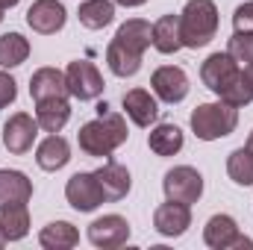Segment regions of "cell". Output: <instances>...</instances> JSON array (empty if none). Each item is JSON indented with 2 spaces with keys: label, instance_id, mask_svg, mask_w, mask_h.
<instances>
[{
  "label": "cell",
  "instance_id": "cell-1",
  "mask_svg": "<svg viewBox=\"0 0 253 250\" xmlns=\"http://www.w3.org/2000/svg\"><path fill=\"white\" fill-rule=\"evenodd\" d=\"M153 44V24L141 18H129L118 27L115 39L106 47V62L115 77H135L141 71V56Z\"/></svg>",
  "mask_w": 253,
  "mask_h": 250
},
{
  "label": "cell",
  "instance_id": "cell-2",
  "mask_svg": "<svg viewBox=\"0 0 253 250\" xmlns=\"http://www.w3.org/2000/svg\"><path fill=\"white\" fill-rule=\"evenodd\" d=\"M126 121L118 112H100L94 121H85L77 132L80 150L85 156H112L126 141Z\"/></svg>",
  "mask_w": 253,
  "mask_h": 250
},
{
  "label": "cell",
  "instance_id": "cell-3",
  "mask_svg": "<svg viewBox=\"0 0 253 250\" xmlns=\"http://www.w3.org/2000/svg\"><path fill=\"white\" fill-rule=\"evenodd\" d=\"M218 33V6L212 0H189L180 12V36L183 47H206Z\"/></svg>",
  "mask_w": 253,
  "mask_h": 250
},
{
  "label": "cell",
  "instance_id": "cell-4",
  "mask_svg": "<svg viewBox=\"0 0 253 250\" xmlns=\"http://www.w3.org/2000/svg\"><path fill=\"white\" fill-rule=\"evenodd\" d=\"M239 124V109L218 100V103H200L191 112V129L200 141H215L230 135Z\"/></svg>",
  "mask_w": 253,
  "mask_h": 250
},
{
  "label": "cell",
  "instance_id": "cell-5",
  "mask_svg": "<svg viewBox=\"0 0 253 250\" xmlns=\"http://www.w3.org/2000/svg\"><path fill=\"white\" fill-rule=\"evenodd\" d=\"M65 80H68V91L77 100H97L103 94V74L97 71V65L88 59H74L65 68Z\"/></svg>",
  "mask_w": 253,
  "mask_h": 250
},
{
  "label": "cell",
  "instance_id": "cell-6",
  "mask_svg": "<svg viewBox=\"0 0 253 250\" xmlns=\"http://www.w3.org/2000/svg\"><path fill=\"white\" fill-rule=\"evenodd\" d=\"M162 188H165V197L168 200H177V203H197L200 194H203V177L197 168L191 165H177L165 174L162 180Z\"/></svg>",
  "mask_w": 253,
  "mask_h": 250
},
{
  "label": "cell",
  "instance_id": "cell-7",
  "mask_svg": "<svg viewBox=\"0 0 253 250\" xmlns=\"http://www.w3.org/2000/svg\"><path fill=\"white\" fill-rule=\"evenodd\" d=\"M239 74H242V65L236 62L227 50H224V53H221V50L212 53L206 62L200 65V80H203V85H206L212 94H218V97L239 80Z\"/></svg>",
  "mask_w": 253,
  "mask_h": 250
},
{
  "label": "cell",
  "instance_id": "cell-8",
  "mask_svg": "<svg viewBox=\"0 0 253 250\" xmlns=\"http://www.w3.org/2000/svg\"><path fill=\"white\" fill-rule=\"evenodd\" d=\"M203 242L212 250H230V248H253V239L239 233V224L233 215H212L203 227Z\"/></svg>",
  "mask_w": 253,
  "mask_h": 250
},
{
  "label": "cell",
  "instance_id": "cell-9",
  "mask_svg": "<svg viewBox=\"0 0 253 250\" xmlns=\"http://www.w3.org/2000/svg\"><path fill=\"white\" fill-rule=\"evenodd\" d=\"M65 197H68V203H71L77 212H94L100 203H106L103 188L97 183L94 171H77V174L68 180V186H65Z\"/></svg>",
  "mask_w": 253,
  "mask_h": 250
},
{
  "label": "cell",
  "instance_id": "cell-10",
  "mask_svg": "<svg viewBox=\"0 0 253 250\" xmlns=\"http://www.w3.org/2000/svg\"><path fill=\"white\" fill-rule=\"evenodd\" d=\"M39 129H42L39 121H36L33 115H27V112L9 115V121L3 124V144H6V150L15 153V156L33 150V141H36Z\"/></svg>",
  "mask_w": 253,
  "mask_h": 250
},
{
  "label": "cell",
  "instance_id": "cell-11",
  "mask_svg": "<svg viewBox=\"0 0 253 250\" xmlns=\"http://www.w3.org/2000/svg\"><path fill=\"white\" fill-rule=\"evenodd\" d=\"M150 85H153L156 97L165 100V103H183V100L189 97V77H186V71L177 68V65H162V68H156L153 77H150Z\"/></svg>",
  "mask_w": 253,
  "mask_h": 250
},
{
  "label": "cell",
  "instance_id": "cell-12",
  "mask_svg": "<svg viewBox=\"0 0 253 250\" xmlns=\"http://www.w3.org/2000/svg\"><path fill=\"white\" fill-rule=\"evenodd\" d=\"M153 227H156V233L165 236V239H180V236L191 227L189 203L168 200V203L156 206V212H153Z\"/></svg>",
  "mask_w": 253,
  "mask_h": 250
},
{
  "label": "cell",
  "instance_id": "cell-13",
  "mask_svg": "<svg viewBox=\"0 0 253 250\" xmlns=\"http://www.w3.org/2000/svg\"><path fill=\"white\" fill-rule=\"evenodd\" d=\"M126 239H129V224L121 215H103V218L88 224V242L94 248L112 250V248L126 245Z\"/></svg>",
  "mask_w": 253,
  "mask_h": 250
},
{
  "label": "cell",
  "instance_id": "cell-14",
  "mask_svg": "<svg viewBox=\"0 0 253 250\" xmlns=\"http://www.w3.org/2000/svg\"><path fill=\"white\" fill-rule=\"evenodd\" d=\"M68 21V12L59 0H36L27 9V24L39 33V36H56Z\"/></svg>",
  "mask_w": 253,
  "mask_h": 250
},
{
  "label": "cell",
  "instance_id": "cell-15",
  "mask_svg": "<svg viewBox=\"0 0 253 250\" xmlns=\"http://www.w3.org/2000/svg\"><path fill=\"white\" fill-rule=\"evenodd\" d=\"M94 177H97V183L103 188L106 203H118V200H124L126 194H129V186H132L129 171H126L121 162H115V159L103 162V165L94 171Z\"/></svg>",
  "mask_w": 253,
  "mask_h": 250
},
{
  "label": "cell",
  "instance_id": "cell-16",
  "mask_svg": "<svg viewBox=\"0 0 253 250\" xmlns=\"http://www.w3.org/2000/svg\"><path fill=\"white\" fill-rule=\"evenodd\" d=\"M30 97L36 103L39 100H50V97H71L65 71H59V68H39L30 77Z\"/></svg>",
  "mask_w": 253,
  "mask_h": 250
},
{
  "label": "cell",
  "instance_id": "cell-17",
  "mask_svg": "<svg viewBox=\"0 0 253 250\" xmlns=\"http://www.w3.org/2000/svg\"><path fill=\"white\" fill-rule=\"evenodd\" d=\"M124 112L135 126H150L159 118V103L150 91L144 88H129L124 94Z\"/></svg>",
  "mask_w": 253,
  "mask_h": 250
},
{
  "label": "cell",
  "instance_id": "cell-18",
  "mask_svg": "<svg viewBox=\"0 0 253 250\" xmlns=\"http://www.w3.org/2000/svg\"><path fill=\"white\" fill-rule=\"evenodd\" d=\"M36 162H39L42 171H59V168H65V165L71 162V144H68V138L50 132V135L36 147Z\"/></svg>",
  "mask_w": 253,
  "mask_h": 250
},
{
  "label": "cell",
  "instance_id": "cell-19",
  "mask_svg": "<svg viewBox=\"0 0 253 250\" xmlns=\"http://www.w3.org/2000/svg\"><path fill=\"white\" fill-rule=\"evenodd\" d=\"M30 197H33V183L27 180V174L9 168L0 171V209L15 203H30Z\"/></svg>",
  "mask_w": 253,
  "mask_h": 250
},
{
  "label": "cell",
  "instance_id": "cell-20",
  "mask_svg": "<svg viewBox=\"0 0 253 250\" xmlns=\"http://www.w3.org/2000/svg\"><path fill=\"white\" fill-rule=\"evenodd\" d=\"M36 121L44 132H59L71 121V103L68 97H50L36 103Z\"/></svg>",
  "mask_w": 253,
  "mask_h": 250
},
{
  "label": "cell",
  "instance_id": "cell-21",
  "mask_svg": "<svg viewBox=\"0 0 253 250\" xmlns=\"http://www.w3.org/2000/svg\"><path fill=\"white\" fill-rule=\"evenodd\" d=\"M153 47L165 56L177 53L183 47V36H180V15H162L153 24Z\"/></svg>",
  "mask_w": 253,
  "mask_h": 250
},
{
  "label": "cell",
  "instance_id": "cell-22",
  "mask_svg": "<svg viewBox=\"0 0 253 250\" xmlns=\"http://www.w3.org/2000/svg\"><path fill=\"white\" fill-rule=\"evenodd\" d=\"M183 144H186V135H183V129L177 124H159L153 126L150 135H147V147L156 156H174V153L183 150Z\"/></svg>",
  "mask_w": 253,
  "mask_h": 250
},
{
  "label": "cell",
  "instance_id": "cell-23",
  "mask_svg": "<svg viewBox=\"0 0 253 250\" xmlns=\"http://www.w3.org/2000/svg\"><path fill=\"white\" fill-rule=\"evenodd\" d=\"M77 242H80V233L68 221H50L39 233V245L44 250H68V248H77Z\"/></svg>",
  "mask_w": 253,
  "mask_h": 250
},
{
  "label": "cell",
  "instance_id": "cell-24",
  "mask_svg": "<svg viewBox=\"0 0 253 250\" xmlns=\"http://www.w3.org/2000/svg\"><path fill=\"white\" fill-rule=\"evenodd\" d=\"M0 230L6 236V242H21L30 233V209H27V203L3 206L0 209Z\"/></svg>",
  "mask_w": 253,
  "mask_h": 250
},
{
  "label": "cell",
  "instance_id": "cell-25",
  "mask_svg": "<svg viewBox=\"0 0 253 250\" xmlns=\"http://www.w3.org/2000/svg\"><path fill=\"white\" fill-rule=\"evenodd\" d=\"M77 18L88 30H103L115 21V3L112 0H83Z\"/></svg>",
  "mask_w": 253,
  "mask_h": 250
},
{
  "label": "cell",
  "instance_id": "cell-26",
  "mask_svg": "<svg viewBox=\"0 0 253 250\" xmlns=\"http://www.w3.org/2000/svg\"><path fill=\"white\" fill-rule=\"evenodd\" d=\"M30 56V42L21 33H6L0 36V68H18Z\"/></svg>",
  "mask_w": 253,
  "mask_h": 250
},
{
  "label": "cell",
  "instance_id": "cell-27",
  "mask_svg": "<svg viewBox=\"0 0 253 250\" xmlns=\"http://www.w3.org/2000/svg\"><path fill=\"white\" fill-rule=\"evenodd\" d=\"M227 174L236 186H253V150L239 147L227 156Z\"/></svg>",
  "mask_w": 253,
  "mask_h": 250
},
{
  "label": "cell",
  "instance_id": "cell-28",
  "mask_svg": "<svg viewBox=\"0 0 253 250\" xmlns=\"http://www.w3.org/2000/svg\"><path fill=\"white\" fill-rule=\"evenodd\" d=\"M227 53L242 65H251L253 62V30H236L227 42Z\"/></svg>",
  "mask_w": 253,
  "mask_h": 250
},
{
  "label": "cell",
  "instance_id": "cell-29",
  "mask_svg": "<svg viewBox=\"0 0 253 250\" xmlns=\"http://www.w3.org/2000/svg\"><path fill=\"white\" fill-rule=\"evenodd\" d=\"M15 97H18V83L6 71H0V109H6L9 103H15Z\"/></svg>",
  "mask_w": 253,
  "mask_h": 250
},
{
  "label": "cell",
  "instance_id": "cell-30",
  "mask_svg": "<svg viewBox=\"0 0 253 250\" xmlns=\"http://www.w3.org/2000/svg\"><path fill=\"white\" fill-rule=\"evenodd\" d=\"M233 27H236V30H253V0L236 6V12H233Z\"/></svg>",
  "mask_w": 253,
  "mask_h": 250
},
{
  "label": "cell",
  "instance_id": "cell-31",
  "mask_svg": "<svg viewBox=\"0 0 253 250\" xmlns=\"http://www.w3.org/2000/svg\"><path fill=\"white\" fill-rule=\"evenodd\" d=\"M112 3H118V6H126V9H135V6H144L147 0H112Z\"/></svg>",
  "mask_w": 253,
  "mask_h": 250
},
{
  "label": "cell",
  "instance_id": "cell-32",
  "mask_svg": "<svg viewBox=\"0 0 253 250\" xmlns=\"http://www.w3.org/2000/svg\"><path fill=\"white\" fill-rule=\"evenodd\" d=\"M245 77H248V83L253 85V62H251V65H245Z\"/></svg>",
  "mask_w": 253,
  "mask_h": 250
},
{
  "label": "cell",
  "instance_id": "cell-33",
  "mask_svg": "<svg viewBox=\"0 0 253 250\" xmlns=\"http://www.w3.org/2000/svg\"><path fill=\"white\" fill-rule=\"evenodd\" d=\"M18 3H21V0H0L3 9H12V6H18Z\"/></svg>",
  "mask_w": 253,
  "mask_h": 250
},
{
  "label": "cell",
  "instance_id": "cell-34",
  "mask_svg": "<svg viewBox=\"0 0 253 250\" xmlns=\"http://www.w3.org/2000/svg\"><path fill=\"white\" fill-rule=\"evenodd\" d=\"M248 147L253 150V129H251V135H248Z\"/></svg>",
  "mask_w": 253,
  "mask_h": 250
},
{
  "label": "cell",
  "instance_id": "cell-35",
  "mask_svg": "<svg viewBox=\"0 0 253 250\" xmlns=\"http://www.w3.org/2000/svg\"><path fill=\"white\" fill-rule=\"evenodd\" d=\"M3 245H6V236H3V230H0V248H3Z\"/></svg>",
  "mask_w": 253,
  "mask_h": 250
},
{
  "label": "cell",
  "instance_id": "cell-36",
  "mask_svg": "<svg viewBox=\"0 0 253 250\" xmlns=\"http://www.w3.org/2000/svg\"><path fill=\"white\" fill-rule=\"evenodd\" d=\"M3 12H6V9H3V6H0V21H3Z\"/></svg>",
  "mask_w": 253,
  "mask_h": 250
}]
</instances>
